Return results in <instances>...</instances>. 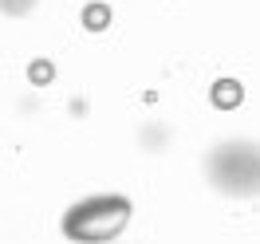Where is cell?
<instances>
[{"label":"cell","instance_id":"1","mask_svg":"<svg viewBox=\"0 0 260 244\" xmlns=\"http://www.w3.org/2000/svg\"><path fill=\"white\" fill-rule=\"evenodd\" d=\"M130 225V201L122 193L87 197L63 213V236L67 240H114Z\"/></svg>","mask_w":260,"mask_h":244},{"label":"cell","instance_id":"2","mask_svg":"<svg viewBox=\"0 0 260 244\" xmlns=\"http://www.w3.org/2000/svg\"><path fill=\"white\" fill-rule=\"evenodd\" d=\"M209 181L229 197L260 193V146L256 142H225L205 158Z\"/></svg>","mask_w":260,"mask_h":244},{"label":"cell","instance_id":"3","mask_svg":"<svg viewBox=\"0 0 260 244\" xmlns=\"http://www.w3.org/2000/svg\"><path fill=\"white\" fill-rule=\"evenodd\" d=\"M209 102L217 107V111H233V107L244 102V87L237 79H217L209 87Z\"/></svg>","mask_w":260,"mask_h":244},{"label":"cell","instance_id":"4","mask_svg":"<svg viewBox=\"0 0 260 244\" xmlns=\"http://www.w3.org/2000/svg\"><path fill=\"white\" fill-rule=\"evenodd\" d=\"M107 24H111V8L107 4H87L83 8V28L87 32H103Z\"/></svg>","mask_w":260,"mask_h":244},{"label":"cell","instance_id":"5","mask_svg":"<svg viewBox=\"0 0 260 244\" xmlns=\"http://www.w3.org/2000/svg\"><path fill=\"white\" fill-rule=\"evenodd\" d=\"M28 79H32L36 87H48V83L55 79V63H51V59H32V63H28Z\"/></svg>","mask_w":260,"mask_h":244},{"label":"cell","instance_id":"6","mask_svg":"<svg viewBox=\"0 0 260 244\" xmlns=\"http://www.w3.org/2000/svg\"><path fill=\"white\" fill-rule=\"evenodd\" d=\"M32 4L36 0H4V12H8V16H20V12H32Z\"/></svg>","mask_w":260,"mask_h":244}]
</instances>
